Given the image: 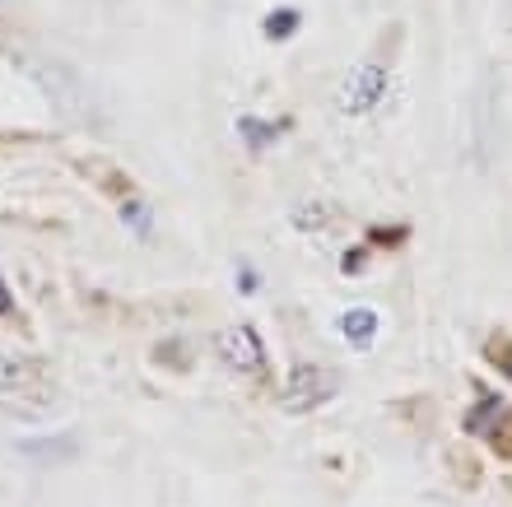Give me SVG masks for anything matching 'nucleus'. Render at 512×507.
I'll return each mask as SVG.
<instances>
[{"label":"nucleus","instance_id":"6","mask_svg":"<svg viewBox=\"0 0 512 507\" xmlns=\"http://www.w3.org/2000/svg\"><path fill=\"white\" fill-rule=\"evenodd\" d=\"M238 126H243V140H247V145H266V140H275V135L284 131V126H270V121H252V117H243Z\"/></svg>","mask_w":512,"mask_h":507},{"label":"nucleus","instance_id":"5","mask_svg":"<svg viewBox=\"0 0 512 507\" xmlns=\"http://www.w3.org/2000/svg\"><path fill=\"white\" fill-rule=\"evenodd\" d=\"M340 331H345L350 345H368V340L378 335V312H373V307H350V312L340 317Z\"/></svg>","mask_w":512,"mask_h":507},{"label":"nucleus","instance_id":"9","mask_svg":"<svg viewBox=\"0 0 512 507\" xmlns=\"http://www.w3.org/2000/svg\"><path fill=\"white\" fill-rule=\"evenodd\" d=\"M14 312V294H10V284L0 280V317H10Z\"/></svg>","mask_w":512,"mask_h":507},{"label":"nucleus","instance_id":"4","mask_svg":"<svg viewBox=\"0 0 512 507\" xmlns=\"http://www.w3.org/2000/svg\"><path fill=\"white\" fill-rule=\"evenodd\" d=\"M382 94H387V75H382V66H359L345 80V98H340V107L350 112V117H364V112H373V107L382 103Z\"/></svg>","mask_w":512,"mask_h":507},{"label":"nucleus","instance_id":"10","mask_svg":"<svg viewBox=\"0 0 512 507\" xmlns=\"http://www.w3.org/2000/svg\"><path fill=\"white\" fill-rule=\"evenodd\" d=\"M322 219H326V210H303V214H298V224H303V228H312V224H322Z\"/></svg>","mask_w":512,"mask_h":507},{"label":"nucleus","instance_id":"1","mask_svg":"<svg viewBox=\"0 0 512 507\" xmlns=\"http://www.w3.org/2000/svg\"><path fill=\"white\" fill-rule=\"evenodd\" d=\"M0 405L19 419H42L56 410V387L47 368L28 354H0Z\"/></svg>","mask_w":512,"mask_h":507},{"label":"nucleus","instance_id":"8","mask_svg":"<svg viewBox=\"0 0 512 507\" xmlns=\"http://www.w3.org/2000/svg\"><path fill=\"white\" fill-rule=\"evenodd\" d=\"M122 214H126V224H131V228H145V224H149V214L140 210V201H126Z\"/></svg>","mask_w":512,"mask_h":507},{"label":"nucleus","instance_id":"3","mask_svg":"<svg viewBox=\"0 0 512 507\" xmlns=\"http://www.w3.org/2000/svg\"><path fill=\"white\" fill-rule=\"evenodd\" d=\"M219 359L229 363L233 373H247V377H261L266 368V349H261V335L252 326H229V331L219 335Z\"/></svg>","mask_w":512,"mask_h":507},{"label":"nucleus","instance_id":"7","mask_svg":"<svg viewBox=\"0 0 512 507\" xmlns=\"http://www.w3.org/2000/svg\"><path fill=\"white\" fill-rule=\"evenodd\" d=\"M294 28H298V10H275V14H270V19H266V33H270V38H275V42H280V38H289Z\"/></svg>","mask_w":512,"mask_h":507},{"label":"nucleus","instance_id":"2","mask_svg":"<svg viewBox=\"0 0 512 507\" xmlns=\"http://www.w3.org/2000/svg\"><path fill=\"white\" fill-rule=\"evenodd\" d=\"M336 396V377L317 368V363H298L294 373H289V391H284V410L289 414H308L317 405H326Z\"/></svg>","mask_w":512,"mask_h":507}]
</instances>
